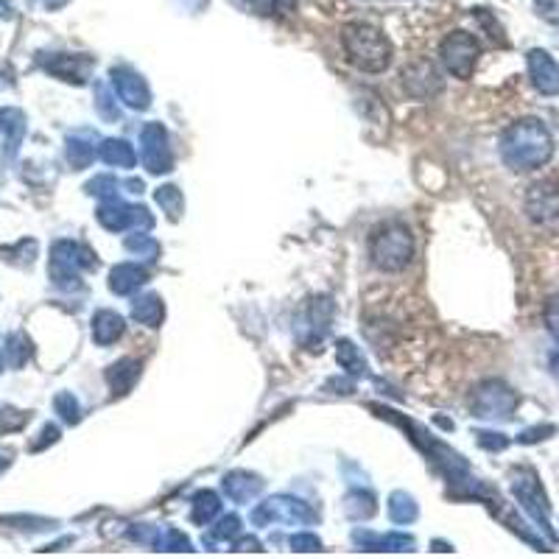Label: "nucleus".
Segmentation results:
<instances>
[{"instance_id": "nucleus-9", "label": "nucleus", "mask_w": 559, "mask_h": 559, "mask_svg": "<svg viewBox=\"0 0 559 559\" xmlns=\"http://www.w3.org/2000/svg\"><path fill=\"white\" fill-rule=\"evenodd\" d=\"M537 6L543 9V14H546V17L557 20V6H554V0H537Z\"/></svg>"}, {"instance_id": "nucleus-6", "label": "nucleus", "mask_w": 559, "mask_h": 559, "mask_svg": "<svg viewBox=\"0 0 559 559\" xmlns=\"http://www.w3.org/2000/svg\"><path fill=\"white\" fill-rule=\"evenodd\" d=\"M529 210L534 219H559V188L551 182L534 185L532 196H529Z\"/></svg>"}, {"instance_id": "nucleus-4", "label": "nucleus", "mask_w": 559, "mask_h": 559, "mask_svg": "<svg viewBox=\"0 0 559 559\" xmlns=\"http://www.w3.org/2000/svg\"><path fill=\"white\" fill-rule=\"evenodd\" d=\"M375 260L386 269H400L411 255V238L406 230H386L375 238Z\"/></svg>"}, {"instance_id": "nucleus-12", "label": "nucleus", "mask_w": 559, "mask_h": 559, "mask_svg": "<svg viewBox=\"0 0 559 559\" xmlns=\"http://www.w3.org/2000/svg\"><path fill=\"white\" fill-rule=\"evenodd\" d=\"M551 367H554V372L559 375V350L554 355H551Z\"/></svg>"}, {"instance_id": "nucleus-11", "label": "nucleus", "mask_w": 559, "mask_h": 559, "mask_svg": "<svg viewBox=\"0 0 559 559\" xmlns=\"http://www.w3.org/2000/svg\"><path fill=\"white\" fill-rule=\"evenodd\" d=\"M42 3H45L48 9H59V6H65L68 0H42Z\"/></svg>"}, {"instance_id": "nucleus-7", "label": "nucleus", "mask_w": 559, "mask_h": 559, "mask_svg": "<svg viewBox=\"0 0 559 559\" xmlns=\"http://www.w3.org/2000/svg\"><path fill=\"white\" fill-rule=\"evenodd\" d=\"M515 492H518V498L532 512L534 518L540 520V523H546V495H543V490H540V484H537V478L532 473H526L523 481H515Z\"/></svg>"}, {"instance_id": "nucleus-10", "label": "nucleus", "mask_w": 559, "mask_h": 559, "mask_svg": "<svg viewBox=\"0 0 559 559\" xmlns=\"http://www.w3.org/2000/svg\"><path fill=\"white\" fill-rule=\"evenodd\" d=\"M249 6H255V9H269V0H246Z\"/></svg>"}, {"instance_id": "nucleus-5", "label": "nucleus", "mask_w": 559, "mask_h": 559, "mask_svg": "<svg viewBox=\"0 0 559 559\" xmlns=\"http://www.w3.org/2000/svg\"><path fill=\"white\" fill-rule=\"evenodd\" d=\"M529 73H532L534 87L546 96L559 93V65L546 51H532L529 54Z\"/></svg>"}, {"instance_id": "nucleus-3", "label": "nucleus", "mask_w": 559, "mask_h": 559, "mask_svg": "<svg viewBox=\"0 0 559 559\" xmlns=\"http://www.w3.org/2000/svg\"><path fill=\"white\" fill-rule=\"evenodd\" d=\"M478 56V42L467 34V31H456L450 34L448 40L442 42V59L456 76L467 79L473 73V65H476Z\"/></svg>"}, {"instance_id": "nucleus-1", "label": "nucleus", "mask_w": 559, "mask_h": 559, "mask_svg": "<svg viewBox=\"0 0 559 559\" xmlns=\"http://www.w3.org/2000/svg\"><path fill=\"white\" fill-rule=\"evenodd\" d=\"M554 140L540 121H523L504 137V157L518 171H532L551 160Z\"/></svg>"}, {"instance_id": "nucleus-2", "label": "nucleus", "mask_w": 559, "mask_h": 559, "mask_svg": "<svg viewBox=\"0 0 559 559\" xmlns=\"http://www.w3.org/2000/svg\"><path fill=\"white\" fill-rule=\"evenodd\" d=\"M344 48L353 62H358L364 70H383L389 65V42L383 37L378 28L367 26V23H353V26L344 28L341 34Z\"/></svg>"}, {"instance_id": "nucleus-8", "label": "nucleus", "mask_w": 559, "mask_h": 559, "mask_svg": "<svg viewBox=\"0 0 559 559\" xmlns=\"http://www.w3.org/2000/svg\"><path fill=\"white\" fill-rule=\"evenodd\" d=\"M546 322H548V330L554 333L559 339V297L548 302V311H546Z\"/></svg>"}]
</instances>
